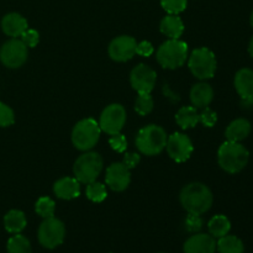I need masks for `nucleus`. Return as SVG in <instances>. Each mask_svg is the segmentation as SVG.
Wrapping results in <instances>:
<instances>
[{
	"label": "nucleus",
	"instance_id": "f257e3e1",
	"mask_svg": "<svg viewBox=\"0 0 253 253\" xmlns=\"http://www.w3.org/2000/svg\"><path fill=\"white\" fill-rule=\"evenodd\" d=\"M180 204L188 214L202 215L207 212L212 205V193L203 183H190L180 192Z\"/></svg>",
	"mask_w": 253,
	"mask_h": 253
},
{
	"label": "nucleus",
	"instance_id": "f03ea898",
	"mask_svg": "<svg viewBox=\"0 0 253 253\" xmlns=\"http://www.w3.org/2000/svg\"><path fill=\"white\" fill-rule=\"evenodd\" d=\"M250 160V152L240 142L226 141L222 143L217 152L219 166L227 173L236 174L247 166Z\"/></svg>",
	"mask_w": 253,
	"mask_h": 253
},
{
	"label": "nucleus",
	"instance_id": "7ed1b4c3",
	"mask_svg": "<svg viewBox=\"0 0 253 253\" xmlns=\"http://www.w3.org/2000/svg\"><path fill=\"white\" fill-rule=\"evenodd\" d=\"M167 138V133L161 126L148 125L138 131L136 136V146L143 155L156 156L166 148Z\"/></svg>",
	"mask_w": 253,
	"mask_h": 253
},
{
	"label": "nucleus",
	"instance_id": "20e7f679",
	"mask_svg": "<svg viewBox=\"0 0 253 253\" xmlns=\"http://www.w3.org/2000/svg\"><path fill=\"white\" fill-rule=\"evenodd\" d=\"M156 57L163 68H179L188 58V44L179 39H169L161 44Z\"/></svg>",
	"mask_w": 253,
	"mask_h": 253
},
{
	"label": "nucleus",
	"instance_id": "39448f33",
	"mask_svg": "<svg viewBox=\"0 0 253 253\" xmlns=\"http://www.w3.org/2000/svg\"><path fill=\"white\" fill-rule=\"evenodd\" d=\"M101 170H103V158L98 152L86 151L77 158L73 166L74 178L83 184L95 182Z\"/></svg>",
	"mask_w": 253,
	"mask_h": 253
},
{
	"label": "nucleus",
	"instance_id": "423d86ee",
	"mask_svg": "<svg viewBox=\"0 0 253 253\" xmlns=\"http://www.w3.org/2000/svg\"><path fill=\"white\" fill-rule=\"evenodd\" d=\"M101 128L94 119H83L73 127L72 142L77 150L89 151L98 143Z\"/></svg>",
	"mask_w": 253,
	"mask_h": 253
},
{
	"label": "nucleus",
	"instance_id": "0eeeda50",
	"mask_svg": "<svg viewBox=\"0 0 253 253\" xmlns=\"http://www.w3.org/2000/svg\"><path fill=\"white\" fill-rule=\"evenodd\" d=\"M188 66L195 78L200 81L210 79L214 77L216 72V57L214 52L210 51L209 48L200 47L192 52Z\"/></svg>",
	"mask_w": 253,
	"mask_h": 253
},
{
	"label": "nucleus",
	"instance_id": "6e6552de",
	"mask_svg": "<svg viewBox=\"0 0 253 253\" xmlns=\"http://www.w3.org/2000/svg\"><path fill=\"white\" fill-rule=\"evenodd\" d=\"M64 236H66L64 224L54 216L44 219L37 231L40 245L48 250H53L63 244Z\"/></svg>",
	"mask_w": 253,
	"mask_h": 253
},
{
	"label": "nucleus",
	"instance_id": "1a4fd4ad",
	"mask_svg": "<svg viewBox=\"0 0 253 253\" xmlns=\"http://www.w3.org/2000/svg\"><path fill=\"white\" fill-rule=\"evenodd\" d=\"M27 46L21 40H9L0 48V61L7 68H20L27 61Z\"/></svg>",
	"mask_w": 253,
	"mask_h": 253
},
{
	"label": "nucleus",
	"instance_id": "9d476101",
	"mask_svg": "<svg viewBox=\"0 0 253 253\" xmlns=\"http://www.w3.org/2000/svg\"><path fill=\"white\" fill-rule=\"evenodd\" d=\"M126 123V110L121 104H110L103 110L99 120L101 131L108 135L119 133Z\"/></svg>",
	"mask_w": 253,
	"mask_h": 253
},
{
	"label": "nucleus",
	"instance_id": "9b49d317",
	"mask_svg": "<svg viewBox=\"0 0 253 253\" xmlns=\"http://www.w3.org/2000/svg\"><path fill=\"white\" fill-rule=\"evenodd\" d=\"M166 148H167L168 156L178 163H183L189 160L194 150L192 140L182 132H174L168 136Z\"/></svg>",
	"mask_w": 253,
	"mask_h": 253
},
{
	"label": "nucleus",
	"instance_id": "f8f14e48",
	"mask_svg": "<svg viewBox=\"0 0 253 253\" xmlns=\"http://www.w3.org/2000/svg\"><path fill=\"white\" fill-rule=\"evenodd\" d=\"M157 74L151 67L146 64H138L131 71L130 83L131 86L137 91V94L150 93L155 88Z\"/></svg>",
	"mask_w": 253,
	"mask_h": 253
},
{
	"label": "nucleus",
	"instance_id": "ddd939ff",
	"mask_svg": "<svg viewBox=\"0 0 253 253\" xmlns=\"http://www.w3.org/2000/svg\"><path fill=\"white\" fill-rule=\"evenodd\" d=\"M136 40L131 36H119L114 39L109 44V56L113 61L126 62L130 61L136 54Z\"/></svg>",
	"mask_w": 253,
	"mask_h": 253
},
{
	"label": "nucleus",
	"instance_id": "4468645a",
	"mask_svg": "<svg viewBox=\"0 0 253 253\" xmlns=\"http://www.w3.org/2000/svg\"><path fill=\"white\" fill-rule=\"evenodd\" d=\"M105 180L108 187L114 192H124L131 182L130 169L124 163H113L106 169Z\"/></svg>",
	"mask_w": 253,
	"mask_h": 253
},
{
	"label": "nucleus",
	"instance_id": "2eb2a0df",
	"mask_svg": "<svg viewBox=\"0 0 253 253\" xmlns=\"http://www.w3.org/2000/svg\"><path fill=\"white\" fill-rule=\"evenodd\" d=\"M216 241L211 235L195 234L184 244V253H215Z\"/></svg>",
	"mask_w": 253,
	"mask_h": 253
},
{
	"label": "nucleus",
	"instance_id": "dca6fc26",
	"mask_svg": "<svg viewBox=\"0 0 253 253\" xmlns=\"http://www.w3.org/2000/svg\"><path fill=\"white\" fill-rule=\"evenodd\" d=\"M1 29L6 36L17 39L29 29V24L22 15L17 14V12H10L2 17Z\"/></svg>",
	"mask_w": 253,
	"mask_h": 253
},
{
	"label": "nucleus",
	"instance_id": "f3484780",
	"mask_svg": "<svg viewBox=\"0 0 253 253\" xmlns=\"http://www.w3.org/2000/svg\"><path fill=\"white\" fill-rule=\"evenodd\" d=\"M53 192L57 198L63 200H71L78 198L81 194V183L72 177H64L57 180L53 185Z\"/></svg>",
	"mask_w": 253,
	"mask_h": 253
},
{
	"label": "nucleus",
	"instance_id": "a211bd4d",
	"mask_svg": "<svg viewBox=\"0 0 253 253\" xmlns=\"http://www.w3.org/2000/svg\"><path fill=\"white\" fill-rule=\"evenodd\" d=\"M214 99V90L208 83H198L190 90V101L197 109H205Z\"/></svg>",
	"mask_w": 253,
	"mask_h": 253
},
{
	"label": "nucleus",
	"instance_id": "6ab92c4d",
	"mask_svg": "<svg viewBox=\"0 0 253 253\" xmlns=\"http://www.w3.org/2000/svg\"><path fill=\"white\" fill-rule=\"evenodd\" d=\"M235 88L241 99H253V71L242 68L235 76Z\"/></svg>",
	"mask_w": 253,
	"mask_h": 253
},
{
	"label": "nucleus",
	"instance_id": "aec40b11",
	"mask_svg": "<svg viewBox=\"0 0 253 253\" xmlns=\"http://www.w3.org/2000/svg\"><path fill=\"white\" fill-rule=\"evenodd\" d=\"M251 132V123L246 119H236L226 127L225 136L227 141L231 142H241Z\"/></svg>",
	"mask_w": 253,
	"mask_h": 253
},
{
	"label": "nucleus",
	"instance_id": "412c9836",
	"mask_svg": "<svg viewBox=\"0 0 253 253\" xmlns=\"http://www.w3.org/2000/svg\"><path fill=\"white\" fill-rule=\"evenodd\" d=\"M160 30L169 39H179L184 32V24L178 15L169 14L161 21Z\"/></svg>",
	"mask_w": 253,
	"mask_h": 253
},
{
	"label": "nucleus",
	"instance_id": "4be33fe9",
	"mask_svg": "<svg viewBox=\"0 0 253 253\" xmlns=\"http://www.w3.org/2000/svg\"><path fill=\"white\" fill-rule=\"evenodd\" d=\"M27 220L21 210H10L4 216V227L10 234H20L26 227Z\"/></svg>",
	"mask_w": 253,
	"mask_h": 253
},
{
	"label": "nucleus",
	"instance_id": "5701e85b",
	"mask_svg": "<svg viewBox=\"0 0 253 253\" xmlns=\"http://www.w3.org/2000/svg\"><path fill=\"white\" fill-rule=\"evenodd\" d=\"M175 121L182 128H192L199 124V114L194 106H184L175 115Z\"/></svg>",
	"mask_w": 253,
	"mask_h": 253
},
{
	"label": "nucleus",
	"instance_id": "b1692460",
	"mask_svg": "<svg viewBox=\"0 0 253 253\" xmlns=\"http://www.w3.org/2000/svg\"><path fill=\"white\" fill-rule=\"evenodd\" d=\"M208 229L214 239H220L229 235L231 230V222L225 215H215L208 224Z\"/></svg>",
	"mask_w": 253,
	"mask_h": 253
},
{
	"label": "nucleus",
	"instance_id": "393cba45",
	"mask_svg": "<svg viewBox=\"0 0 253 253\" xmlns=\"http://www.w3.org/2000/svg\"><path fill=\"white\" fill-rule=\"evenodd\" d=\"M216 251L219 253H245L244 242L234 235L220 237L216 242Z\"/></svg>",
	"mask_w": 253,
	"mask_h": 253
},
{
	"label": "nucleus",
	"instance_id": "a878e982",
	"mask_svg": "<svg viewBox=\"0 0 253 253\" xmlns=\"http://www.w3.org/2000/svg\"><path fill=\"white\" fill-rule=\"evenodd\" d=\"M7 253H31V244L27 237L16 234L7 241Z\"/></svg>",
	"mask_w": 253,
	"mask_h": 253
},
{
	"label": "nucleus",
	"instance_id": "bb28decb",
	"mask_svg": "<svg viewBox=\"0 0 253 253\" xmlns=\"http://www.w3.org/2000/svg\"><path fill=\"white\" fill-rule=\"evenodd\" d=\"M86 185L88 187H86L85 194L89 200H91L93 203H103L106 199L108 192H106L105 185L98 182H91Z\"/></svg>",
	"mask_w": 253,
	"mask_h": 253
},
{
	"label": "nucleus",
	"instance_id": "cd10ccee",
	"mask_svg": "<svg viewBox=\"0 0 253 253\" xmlns=\"http://www.w3.org/2000/svg\"><path fill=\"white\" fill-rule=\"evenodd\" d=\"M35 210H36V212L40 216L43 217V219H47V217H52L54 215L56 204H54V202L51 198L41 197L36 202Z\"/></svg>",
	"mask_w": 253,
	"mask_h": 253
},
{
	"label": "nucleus",
	"instance_id": "c85d7f7f",
	"mask_svg": "<svg viewBox=\"0 0 253 253\" xmlns=\"http://www.w3.org/2000/svg\"><path fill=\"white\" fill-rule=\"evenodd\" d=\"M135 110L141 116L148 115L153 110V98L150 93L138 94L135 101Z\"/></svg>",
	"mask_w": 253,
	"mask_h": 253
},
{
	"label": "nucleus",
	"instance_id": "c756f323",
	"mask_svg": "<svg viewBox=\"0 0 253 253\" xmlns=\"http://www.w3.org/2000/svg\"><path fill=\"white\" fill-rule=\"evenodd\" d=\"M188 0H161L163 9L172 15H178L183 12L187 7Z\"/></svg>",
	"mask_w": 253,
	"mask_h": 253
},
{
	"label": "nucleus",
	"instance_id": "7c9ffc66",
	"mask_svg": "<svg viewBox=\"0 0 253 253\" xmlns=\"http://www.w3.org/2000/svg\"><path fill=\"white\" fill-rule=\"evenodd\" d=\"M15 123V114L12 109L6 104L0 101V126L7 127Z\"/></svg>",
	"mask_w": 253,
	"mask_h": 253
},
{
	"label": "nucleus",
	"instance_id": "2f4dec72",
	"mask_svg": "<svg viewBox=\"0 0 253 253\" xmlns=\"http://www.w3.org/2000/svg\"><path fill=\"white\" fill-rule=\"evenodd\" d=\"M109 145L111 146L114 151L116 152H125L126 147H127V140H126L125 136L123 133H115V135H111L110 140H109Z\"/></svg>",
	"mask_w": 253,
	"mask_h": 253
},
{
	"label": "nucleus",
	"instance_id": "473e14b6",
	"mask_svg": "<svg viewBox=\"0 0 253 253\" xmlns=\"http://www.w3.org/2000/svg\"><path fill=\"white\" fill-rule=\"evenodd\" d=\"M217 121V115L214 110L209 108H205L203 110L202 114H199V123H202L203 125L207 126V127H212V126L216 124Z\"/></svg>",
	"mask_w": 253,
	"mask_h": 253
},
{
	"label": "nucleus",
	"instance_id": "72a5a7b5",
	"mask_svg": "<svg viewBox=\"0 0 253 253\" xmlns=\"http://www.w3.org/2000/svg\"><path fill=\"white\" fill-rule=\"evenodd\" d=\"M20 37L27 47H36L40 42V34L36 30L27 29Z\"/></svg>",
	"mask_w": 253,
	"mask_h": 253
},
{
	"label": "nucleus",
	"instance_id": "f704fd0d",
	"mask_svg": "<svg viewBox=\"0 0 253 253\" xmlns=\"http://www.w3.org/2000/svg\"><path fill=\"white\" fill-rule=\"evenodd\" d=\"M185 227L189 232H198L203 227V220L200 215L189 214L185 220Z\"/></svg>",
	"mask_w": 253,
	"mask_h": 253
},
{
	"label": "nucleus",
	"instance_id": "c9c22d12",
	"mask_svg": "<svg viewBox=\"0 0 253 253\" xmlns=\"http://www.w3.org/2000/svg\"><path fill=\"white\" fill-rule=\"evenodd\" d=\"M153 52H155V48H153L152 43L148 41H142L140 43H137V46H136V53L140 54V56L150 57L152 56Z\"/></svg>",
	"mask_w": 253,
	"mask_h": 253
},
{
	"label": "nucleus",
	"instance_id": "e433bc0d",
	"mask_svg": "<svg viewBox=\"0 0 253 253\" xmlns=\"http://www.w3.org/2000/svg\"><path fill=\"white\" fill-rule=\"evenodd\" d=\"M140 155H137V153H133V152H130V153H126L125 156H124V161L123 163L126 166V167L128 168V169H132V168H135L136 166L140 163Z\"/></svg>",
	"mask_w": 253,
	"mask_h": 253
},
{
	"label": "nucleus",
	"instance_id": "4c0bfd02",
	"mask_svg": "<svg viewBox=\"0 0 253 253\" xmlns=\"http://www.w3.org/2000/svg\"><path fill=\"white\" fill-rule=\"evenodd\" d=\"M249 52H250V54H251V57H253V36H252L251 41H250V44H249Z\"/></svg>",
	"mask_w": 253,
	"mask_h": 253
},
{
	"label": "nucleus",
	"instance_id": "58836bf2",
	"mask_svg": "<svg viewBox=\"0 0 253 253\" xmlns=\"http://www.w3.org/2000/svg\"><path fill=\"white\" fill-rule=\"evenodd\" d=\"M251 26L253 27V10H252V14H251Z\"/></svg>",
	"mask_w": 253,
	"mask_h": 253
}]
</instances>
